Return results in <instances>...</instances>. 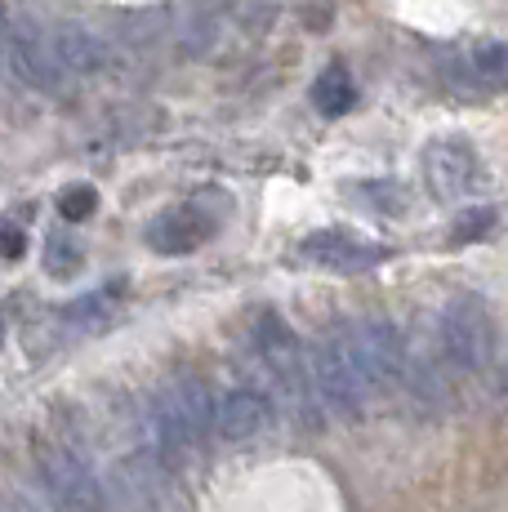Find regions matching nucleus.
Instances as JSON below:
<instances>
[{
  "instance_id": "nucleus-1",
  "label": "nucleus",
  "mask_w": 508,
  "mask_h": 512,
  "mask_svg": "<svg viewBox=\"0 0 508 512\" xmlns=\"http://www.w3.org/2000/svg\"><path fill=\"white\" fill-rule=\"evenodd\" d=\"M210 419H214V401L205 392L201 379H170L161 388V397L152 401V437L165 455H183V450H197L210 437Z\"/></svg>"
},
{
  "instance_id": "nucleus-2",
  "label": "nucleus",
  "mask_w": 508,
  "mask_h": 512,
  "mask_svg": "<svg viewBox=\"0 0 508 512\" xmlns=\"http://www.w3.org/2000/svg\"><path fill=\"white\" fill-rule=\"evenodd\" d=\"M437 334H442V352L455 370L477 374L495 361V317L477 294H459L437 317Z\"/></svg>"
},
{
  "instance_id": "nucleus-3",
  "label": "nucleus",
  "mask_w": 508,
  "mask_h": 512,
  "mask_svg": "<svg viewBox=\"0 0 508 512\" xmlns=\"http://www.w3.org/2000/svg\"><path fill=\"white\" fill-rule=\"evenodd\" d=\"M308 379H312V392H317L321 406H335V410H344V415H353V410H361L370 401V388L357 370V357H353V348H348L344 326L330 330L326 339L312 348Z\"/></svg>"
},
{
  "instance_id": "nucleus-4",
  "label": "nucleus",
  "mask_w": 508,
  "mask_h": 512,
  "mask_svg": "<svg viewBox=\"0 0 508 512\" xmlns=\"http://www.w3.org/2000/svg\"><path fill=\"white\" fill-rule=\"evenodd\" d=\"M41 490L54 504V512H107V490L94 477V468L72 450H45L41 464Z\"/></svg>"
},
{
  "instance_id": "nucleus-5",
  "label": "nucleus",
  "mask_w": 508,
  "mask_h": 512,
  "mask_svg": "<svg viewBox=\"0 0 508 512\" xmlns=\"http://www.w3.org/2000/svg\"><path fill=\"white\" fill-rule=\"evenodd\" d=\"M9 41V67L18 72V81H27L32 90H50L58 94L67 85L63 67L54 58V45H50V27L36 23V18H18L14 27L5 32Z\"/></svg>"
},
{
  "instance_id": "nucleus-6",
  "label": "nucleus",
  "mask_w": 508,
  "mask_h": 512,
  "mask_svg": "<svg viewBox=\"0 0 508 512\" xmlns=\"http://www.w3.org/2000/svg\"><path fill=\"white\" fill-rule=\"evenodd\" d=\"M344 334L366 388L370 392L388 388L397 379V370H402V339H397V330L388 321H348Z\"/></svg>"
},
{
  "instance_id": "nucleus-7",
  "label": "nucleus",
  "mask_w": 508,
  "mask_h": 512,
  "mask_svg": "<svg viewBox=\"0 0 508 512\" xmlns=\"http://www.w3.org/2000/svg\"><path fill=\"white\" fill-rule=\"evenodd\" d=\"M272 423V397L259 388H232L223 401H214V419H210V432H219L223 441H250L259 432H268Z\"/></svg>"
},
{
  "instance_id": "nucleus-8",
  "label": "nucleus",
  "mask_w": 508,
  "mask_h": 512,
  "mask_svg": "<svg viewBox=\"0 0 508 512\" xmlns=\"http://www.w3.org/2000/svg\"><path fill=\"white\" fill-rule=\"evenodd\" d=\"M424 179L433 196H464L477 179V147L464 139H437L424 152Z\"/></svg>"
},
{
  "instance_id": "nucleus-9",
  "label": "nucleus",
  "mask_w": 508,
  "mask_h": 512,
  "mask_svg": "<svg viewBox=\"0 0 508 512\" xmlns=\"http://www.w3.org/2000/svg\"><path fill=\"white\" fill-rule=\"evenodd\" d=\"M304 254L308 259H317L321 268H330V272H370L375 263L388 259L384 245H370V241H361V236H353V232H317V236H308Z\"/></svg>"
},
{
  "instance_id": "nucleus-10",
  "label": "nucleus",
  "mask_w": 508,
  "mask_h": 512,
  "mask_svg": "<svg viewBox=\"0 0 508 512\" xmlns=\"http://www.w3.org/2000/svg\"><path fill=\"white\" fill-rule=\"evenodd\" d=\"M50 45H54V58H58V67H63L67 81H76V76H94L103 67V58H107L103 41L81 23L50 27Z\"/></svg>"
},
{
  "instance_id": "nucleus-11",
  "label": "nucleus",
  "mask_w": 508,
  "mask_h": 512,
  "mask_svg": "<svg viewBox=\"0 0 508 512\" xmlns=\"http://www.w3.org/2000/svg\"><path fill=\"white\" fill-rule=\"evenodd\" d=\"M205 228L210 223H201L197 219V210H170V214H161V219L148 228V245L152 250H161V254H183V250H192V245L205 236Z\"/></svg>"
},
{
  "instance_id": "nucleus-12",
  "label": "nucleus",
  "mask_w": 508,
  "mask_h": 512,
  "mask_svg": "<svg viewBox=\"0 0 508 512\" xmlns=\"http://www.w3.org/2000/svg\"><path fill=\"white\" fill-rule=\"evenodd\" d=\"M312 103H317L321 116H344L348 107L357 103V85L353 76H348V67H326V72L317 76V85H312Z\"/></svg>"
},
{
  "instance_id": "nucleus-13",
  "label": "nucleus",
  "mask_w": 508,
  "mask_h": 512,
  "mask_svg": "<svg viewBox=\"0 0 508 512\" xmlns=\"http://www.w3.org/2000/svg\"><path fill=\"white\" fill-rule=\"evenodd\" d=\"M94 205H99V192H94L90 183H72V187H63V196H58V214L63 219H90L94 214Z\"/></svg>"
},
{
  "instance_id": "nucleus-14",
  "label": "nucleus",
  "mask_w": 508,
  "mask_h": 512,
  "mask_svg": "<svg viewBox=\"0 0 508 512\" xmlns=\"http://www.w3.org/2000/svg\"><path fill=\"white\" fill-rule=\"evenodd\" d=\"M45 259H50L54 277H67V272L81 263V250H76L72 241H63V236H50V241H45Z\"/></svg>"
},
{
  "instance_id": "nucleus-15",
  "label": "nucleus",
  "mask_w": 508,
  "mask_h": 512,
  "mask_svg": "<svg viewBox=\"0 0 508 512\" xmlns=\"http://www.w3.org/2000/svg\"><path fill=\"white\" fill-rule=\"evenodd\" d=\"M491 228H495V210H486V205H477L473 214H464V219L455 223L451 236H455V241H477V236H482V232H491Z\"/></svg>"
},
{
  "instance_id": "nucleus-16",
  "label": "nucleus",
  "mask_w": 508,
  "mask_h": 512,
  "mask_svg": "<svg viewBox=\"0 0 508 512\" xmlns=\"http://www.w3.org/2000/svg\"><path fill=\"white\" fill-rule=\"evenodd\" d=\"M473 72H482L486 76V81H500V72H504V45H482V49H477V54H473Z\"/></svg>"
},
{
  "instance_id": "nucleus-17",
  "label": "nucleus",
  "mask_w": 508,
  "mask_h": 512,
  "mask_svg": "<svg viewBox=\"0 0 508 512\" xmlns=\"http://www.w3.org/2000/svg\"><path fill=\"white\" fill-rule=\"evenodd\" d=\"M0 254L18 259V254H23V232H18V228H5V232H0Z\"/></svg>"
},
{
  "instance_id": "nucleus-18",
  "label": "nucleus",
  "mask_w": 508,
  "mask_h": 512,
  "mask_svg": "<svg viewBox=\"0 0 508 512\" xmlns=\"http://www.w3.org/2000/svg\"><path fill=\"white\" fill-rule=\"evenodd\" d=\"M5 32H9V9H5V0H0V45H5Z\"/></svg>"
},
{
  "instance_id": "nucleus-19",
  "label": "nucleus",
  "mask_w": 508,
  "mask_h": 512,
  "mask_svg": "<svg viewBox=\"0 0 508 512\" xmlns=\"http://www.w3.org/2000/svg\"><path fill=\"white\" fill-rule=\"evenodd\" d=\"M0 343H5V317H0Z\"/></svg>"
}]
</instances>
